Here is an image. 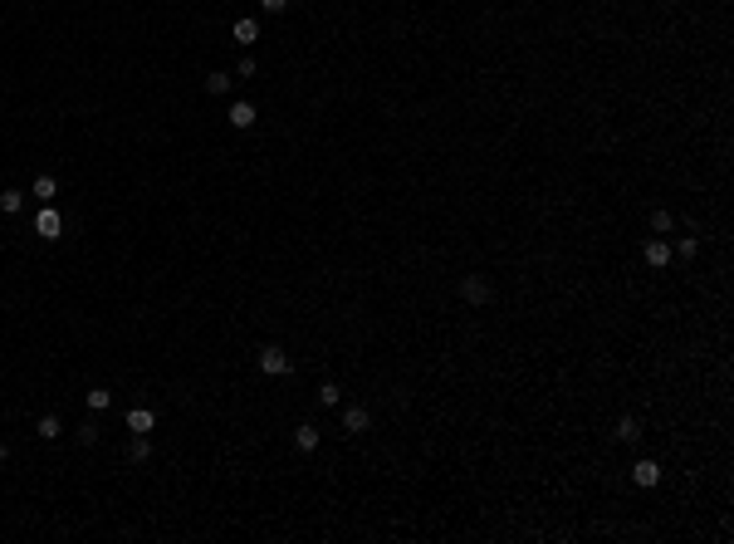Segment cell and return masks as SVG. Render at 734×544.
Masks as SVG:
<instances>
[{
	"mask_svg": "<svg viewBox=\"0 0 734 544\" xmlns=\"http://www.w3.org/2000/svg\"><path fill=\"white\" fill-rule=\"evenodd\" d=\"M260 373H270V378H289V373H294V358H289L284 348L270 343V348H260Z\"/></svg>",
	"mask_w": 734,
	"mask_h": 544,
	"instance_id": "1",
	"label": "cell"
},
{
	"mask_svg": "<svg viewBox=\"0 0 734 544\" xmlns=\"http://www.w3.org/2000/svg\"><path fill=\"white\" fill-rule=\"evenodd\" d=\"M460 299L480 309V304H490V299H495V290H490V280H485V275H465V280H460Z\"/></svg>",
	"mask_w": 734,
	"mask_h": 544,
	"instance_id": "2",
	"label": "cell"
},
{
	"mask_svg": "<svg viewBox=\"0 0 734 544\" xmlns=\"http://www.w3.org/2000/svg\"><path fill=\"white\" fill-rule=\"evenodd\" d=\"M59 230H64V216H59L54 206H39V216H34V235H39V240H59Z\"/></svg>",
	"mask_w": 734,
	"mask_h": 544,
	"instance_id": "3",
	"label": "cell"
},
{
	"mask_svg": "<svg viewBox=\"0 0 734 544\" xmlns=\"http://www.w3.org/2000/svg\"><path fill=\"white\" fill-rule=\"evenodd\" d=\"M631 481H636V486H641V490H656V486H661V466H656V461H646V456H641V461H636V466H631Z\"/></svg>",
	"mask_w": 734,
	"mask_h": 544,
	"instance_id": "4",
	"label": "cell"
},
{
	"mask_svg": "<svg viewBox=\"0 0 734 544\" xmlns=\"http://www.w3.org/2000/svg\"><path fill=\"white\" fill-rule=\"evenodd\" d=\"M641 260H646L651 270H666V265H671V245H666V240L656 235V240H646V250H641Z\"/></svg>",
	"mask_w": 734,
	"mask_h": 544,
	"instance_id": "5",
	"label": "cell"
},
{
	"mask_svg": "<svg viewBox=\"0 0 734 544\" xmlns=\"http://www.w3.org/2000/svg\"><path fill=\"white\" fill-rule=\"evenodd\" d=\"M367 427H372V412H367V407H357V402H353V407H343V432H367Z\"/></svg>",
	"mask_w": 734,
	"mask_h": 544,
	"instance_id": "6",
	"label": "cell"
},
{
	"mask_svg": "<svg viewBox=\"0 0 734 544\" xmlns=\"http://www.w3.org/2000/svg\"><path fill=\"white\" fill-rule=\"evenodd\" d=\"M152 427H157V412H152V407H132V412H127V432L132 436H147Z\"/></svg>",
	"mask_w": 734,
	"mask_h": 544,
	"instance_id": "7",
	"label": "cell"
},
{
	"mask_svg": "<svg viewBox=\"0 0 734 544\" xmlns=\"http://www.w3.org/2000/svg\"><path fill=\"white\" fill-rule=\"evenodd\" d=\"M225 118H230V128H240V132H245V128H255V118H260V113H255V104H245V99H240V104H230Z\"/></svg>",
	"mask_w": 734,
	"mask_h": 544,
	"instance_id": "8",
	"label": "cell"
},
{
	"mask_svg": "<svg viewBox=\"0 0 734 544\" xmlns=\"http://www.w3.org/2000/svg\"><path fill=\"white\" fill-rule=\"evenodd\" d=\"M30 197H39V206H49V202L59 197V182H54L49 172H39V177H34V187H30Z\"/></svg>",
	"mask_w": 734,
	"mask_h": 544,
	"instance_id": "9",
	"label": "cell"
},
{
	"mask_svg": "<svg viewBox=\"0 0 734 544\" xmlns=\"http://www.w3.org/2000/svg\"><path fill=\"white\" fill-rule=\"evenodd\" d=\"M695 255H700V240H695V235H681V240L671 245V260H695Z\"/></svg>",
	"mask_w": 734,
	"mask_h": 544,
	"instance_id": "10",
	"label": "cell"
},
{
	"mask_svg": "<svg viewBox=\"0 0 734 544\" xmlns=\"http://www.w3.org/2000/svg\"><path fill=\"white\" fill-rule=\"evenodd\" d=\"M260 39V20H235V44H255Z\"/></svg>",
	"mask_w": 734,
	"mask_h": 544,
	"instance_id": "11",
	"label": "cell"
},
{
	"mask_svg": "<svg viewBox=\"0 0 734 544\" xmlns=\"http://www.w3.org/2000/svg\"><path fill=\"white\" fill-rule=\"evenodd\" d=\"M617 441L636 446V441H641V422H636V417H622V422H617Z\"/></svg>",
	"mask_w": 734,
	"mask_h": 544,
	"instance_id": "12",
	"label": "cell"
},
{
	"mask_svg": "<svg viewBox=\"0 0 734 544\" xmlns=\"http://www.w3.org/2000/svg\"><path fill=\"white\" fill-rule=\"evenodd\" d=\"M39 436H44V441H59V436H64V422H59L54 412H44V417H39Z\"/></svg>",
	"mask_w": 734,
	"mask_h": 544,
	"instance_id": "13",
	"label": "cell"
},
{
	"mask_svg": "<svg viewBox=\"0 0 734 544\" xmlns=\"http://www.w3.org/2000/svg\"><path fill=\"white\" fill-rule=\"evenodd\" d=\"M294 446H299V451H314V446H318V427H314V422H304V427L294 432Z\"/></svg>",
	"mask_w": 734,
	"mask_h": 544,
	"instance_id": "14",
	"label": "cell"
},
{
	"mask_svg": "<svg viewBox=\"0 0 734 544\" xmlns=\"http://www.w3.org/2000/svg\"><path fill=\"white\" fill-rule=\"evenodd\" d=\"M20 206H25V192H15V187H10V192H0V211H5V216H15Z\"/></svg>",
	"mask_w": 734,
	"mask_h": 544,
	"instance_id": "15",
	"label": "cell"
},
{
	"mask_svg": "<svg viewBox=\"0 0 734 544\" xmlns=\"http://www.w3.org/2000/svg\"><path fill=\"white\" fill-rule=\"evenodd\" d=\"M147 456H152V441L147 436H132L127 441V461H147Z\"/></svg>",
	"mask_w": 734,
	"mask_h": 544,
	"instance_id": "16",
	"label": "cell"
},
{
	"mask_svg": "<svg viewBox=\"0 0 734 544\" xmlns=\"http://www.w3.org/2000/svg\"><path fill=\"white\" fill-rule=\"evenodd\" d=\"M206 94H230V74H225V69L206 74Z\"/></svg>",
	"mask_w": 734,
	"mask_h": 544,
	"instance_id": "17",
	"label": "cell"
},
{
	"mask_svg": "<svg viewBox=\"0 0 734 544\" xmlns=\"http://www.w3.org/2000/svg\"><path fill=\"white\" fill-rule=\"evenodd\" d=\"M84 402H89L94 412H103L108 402H113V392H108V388H89V392H84Z\"/></svg>",
	"mask_w": 734,
	"mask_h": 544,
	"instance_id": "18",
	"label": "cell"
},
{
	"mask_svg": "<svg viewBox=\"0 0 734 544\" xmlns=\"http://www.w3.org/2000/svg\"><path fill=\"white\" fill-rule=\"evenodd\" d=\"M651 230H656V235H671V230H676V216H671V211H651Z\"/></svg>",
	"mask_w": 734,
	"mask_h": 544,
	"instance_id": "19",
	"label": "cell"
},
{
	"mask_svg": "<svg viewBox=\"0 0 734 544\" xmlns=\"http://www.w3.org/2000/svg\"><path fill=\"white\" fill-rule=\"evenodd\" d=\"M318 402H323V407H338V402H343V388H338V383H323V388H318Z\"/></svg>",
	"mask_w": 734,
	"mask_h": 544,
	"instance_id": "20",
	"label": "cell"
},
{
	"mask_svg": "<svg viewBox=\"0 0 734 544\" xmlns=\"http://www.w3.org/2000/svg\"><path fill=\"white\" fill-rule=\"evenodd\" d=\"M79 441L94 446V441H99V422H84V427H79Z\"/></svg>",
	"mask_w": 734,
	"mask_h": 544,
	"instance_id": "21",
	"label": "cell"
},
{
	"mask_svg": "<svg viewBox=\"0 0 734 544\" xmlns=\"http://www.w3.org/2000/svg\"><path fill=\"white\" fill-rule=\"evenodd\" d=\"M260 10L265 15H279V10H289V0H260Z\"/></svg>",
	"mask_w": 734,
	"mask_h": 544,
	"instance_id": "22",
	"label": "cell"
}]
</instances>
